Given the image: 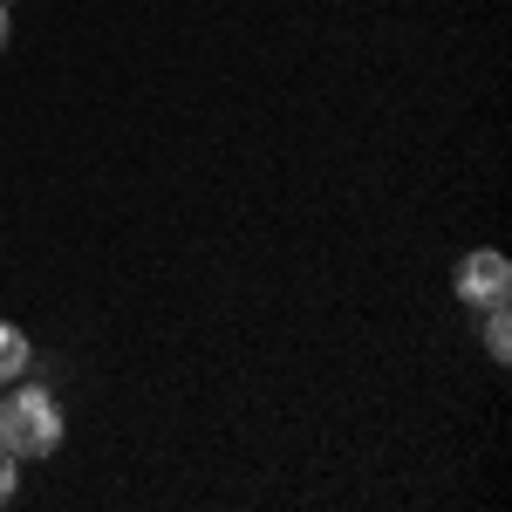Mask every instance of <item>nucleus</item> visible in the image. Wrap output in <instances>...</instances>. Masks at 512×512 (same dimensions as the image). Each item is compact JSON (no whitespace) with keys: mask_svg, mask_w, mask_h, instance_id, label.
<instances>
[{"mask_svg":"<svg viewBox=\"0 0 512 512\" xmlns=\"http://www.w3.org/2000/svg\"><path fill=\"white\" fill-rule=\"evenodd\" d=\"M62 444V403L48 390H14L0 396V451H14L21 465L28 458H48Z\"/></svg>","mask_w":512,"mask_h":512,"instance_id":"nucleus-1","label":"nucleus"},{"mask_svg":"<svg viewBox=\"0 0 512 512\" xmlns=\"http://www.w3.org/2000/svg\"><path fill=\"white\" fill-rule=\"evenodd\" d=\"M512 294V260L506 253H492V246H478L458 260V301L465 308H499Z\"/></svg>","mask_w":512,"mask_h":512,"instance_id":"nucleus-2","label":"nucleus"},{"mask_svg":"<svg viewBox=\"0 0 512 512\" xmlns=\"http://www.w3.org/2000/svg\"><path fill=\"white\" fill-rule=\"evenodd\" d=\"M28 362H35V342H28L14 321H0V383H21Z\"/></svg>","mask_w":512,"mask_h":512,"instance_id":"nucleus-3","label":"nucleus"},{"mask_svg":"<svg viewBox=\"0 0 512 512\" xmlns=\"http://www.w3.org/2000/svg\"><path fill=\"white\" fill-rule=\"evenodd\" d=\"M485 355H492V362H506V355H512V315H506V301H499V308H485Z\"/></svg>","mask_w":512,"mask_h":512,"instance_id":"nucleus-4","label":"nucleus"},{"mask_svg":"<svg viewBox=\"0 0 512 512\" xmlns=\"http://www.w3.org/2000/svg\"><path fill=\"white\" fill-rule=\"evenodd\" d=\"M14 485H21V458H14V451H0V506L14 499Z\"/></svg>","mask_w":512,"mask_h":512,"instance_id":"nucleus-5","label":"nucleus"},{"mask_svg":"<svg viewBox=\"0 0 512 512\" xmlns=\"http://www.w3.org/2000/svg\"><path fill=\"white\" fill-rule=\"evenodd\" d=\"M0 48H7V0H0Z\"/></svg>","mask_w":512,"mask_h":512,"instance_id":"nucleus-6","label":"nucleus"},{"mask_svg":"<svg viewBox=\"0 0 512 512\" xmlns=\"http://www.w3.org/2000/svg\"><path fill=\"white\" fill-rule=\"evenodd\" d=\"M7 7H14V0H7Z\"/></svg>","mask_w":512,"mask_h":512,"instance_id":"nucleus-7","label":"nucleus"}]
</instances>
